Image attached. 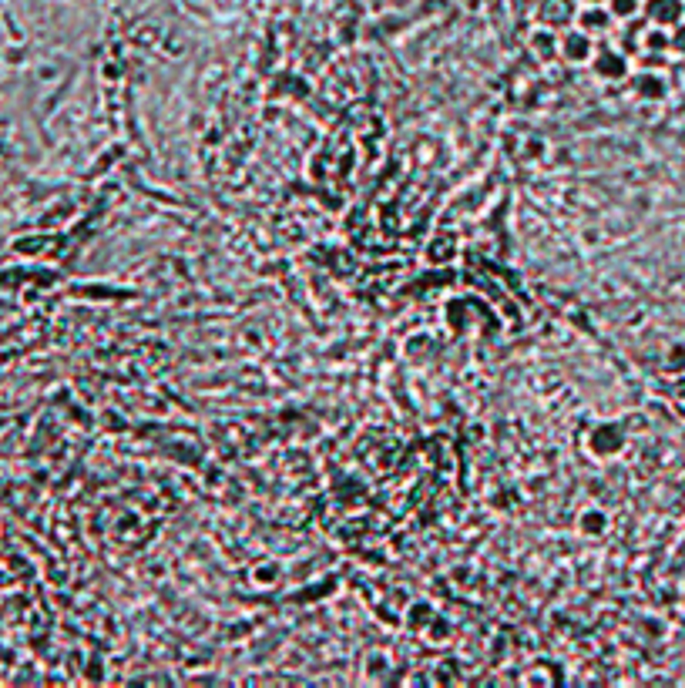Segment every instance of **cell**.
<instances>
[{
    "label": "cell",
    "mask_w": 685,
    "mask_h": 688,
    "mask_svg": "<svg viewBox=\"0 0 685 688\" xmlns=\"http://www.w3.org/2000/svg\"><path fill=\"white\" fill-rule=\"evenodd\" d=\"M635 7H638V0H611V10H615V14H622V17H628Z\"/></svg>",
    "instance_id": "7a4b0ae2"
},
{
    "label": "cell",
    "mask_w": 685,
    "mask_h": 688,
    "mask_svg": "<svg viewBox=\"0 0 685 688\" xmlns=\"http://www.w3.org/2000/svg\"><path fill=\"white\" fill-rule=\"evenodd\" d=\"M581 24H585V27H591V31H598V27H605V24H608V17H605L598 7H588V10L581 14Z\"/></svg>",
    "instance_id": "6da1fadb"
},
{
    "label": "cell",
    "mask_w": 685,
    "mask_h": 688,
    "mask_svg": "<svg viewBox=\"0 0 685 688\" xmlns=\"http://www.w3.org/2000/svg\"><path fill=\"white\" fill-rule=\"evenodd\" d=\"M585 3H588V7H598V3H601V0H585Z\"/></svg>",
    "instance_id": "3957f363"
}]
</instances>
